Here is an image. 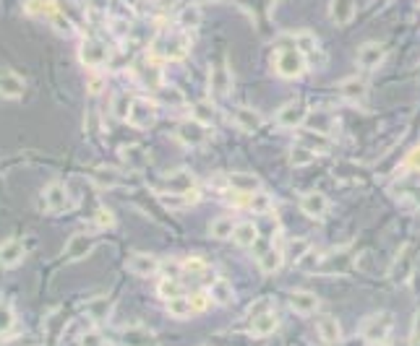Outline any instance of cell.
Masks as SVG:
<instances>
[{"mask_svg":"<svg viewBox=\"0 0 420 346\" xmlns=\"http://www.w3.org/2000/svg\"><path fill=\"white\" fill-rule=\"evenodd\" d=\"M178 24L183 26V29H196V26L201 24V8L199 6H188V8L180 10Z\"/></svg>","mask_w":420,"mask_h":346,"instance_id":"42","label":"cell"},{"mask_svg":"<svg viewBox=\"0 0 420 346\" xmlns=\"http://www.w3.org/2000/svg\"><path fill=\"white\" fill-rule=\"evenodd\" d=\"M227 185H230L232 193H256L261 190V178L253 175V172H230L227 175Z\"/></svg>","mask_w":420,"mask_h":346,"instance_id":"24","label":"cell"},{"mask_svg":"<svg viewBox=\"0 0 420 346\" xmlns=\"http://www.w3.org/2000/svg\"><path fill=\"white\" fill-rule=\"evenodd\" d=\"M415 263H418V253H415V245L407 242V245L400 250V255L394 258V263H391V271L389 276L394 284H405L407 278L412 276V271H415Z\"/></svg>","mask_w":420,"mask_h":346,"instance_id":"8","label":"cell"},{"mask_svg":"<svg viewBox=\"0 0 420 346\" xmlns=\"http://www.w3.org/2000/svg\"><path fill=\"white\" fill-rule=\"evenodd\" d=\"M420 344V313L415 315V323H412V346Z\"/></svg>","mask_w":420,"mask_h":346,"instance_id":"55","label":"cell"},{"mask_svg":"<svg viewBox=\"0 0 420 346\" xmlns=\"http://www.w3.org/2000/svg\"><path fill=\"white\" fill-rule=\"evenodd\" d=\"M24 89H27V84H24V79H21L19 73H13V70H0V97L19 99V97H24Z\"/></svg>","mask_w":420,"mask_h":346,"instance_id":"25","label":"cell"},{"mask_svg":"<svg viewBox=\"0 0 420 346\" xmlns=\"http://www.w3.org/2000/svg\"><path fill=\"white\" fill-rule=\"evenodd\" d=\"M209 89L214 97H227L232 89V73L230 68L225 65V63H217V65H211L209 70Z\"/></svg>","mask_w":420,"mask_h":346,"instance_id":"18","label":"cell"},{"mask_svg":"<svg viewBox=\"0 0 420 346\" xmlns=\"http://www.w3.org/2000/svg\"><path fill=\"white\" fill-rule=\"evenodd\" d=\"M50 21H52V26H55V31H58V34H73V26H70V21L66 19V16H63V13H52L50 16Z\"/></svg>","mask_w":420,"mask_h":346,"instance_id":"51","label":"cell"},{"mask_svg":"<svg viewBox=\"0 0 420 346\" xmlns=\"http://www.w3.org/2000/svg\"><path fill=\"white\" fill-rule=\"evenodd\" d=\"M285 266V250L280 247H267L259 253V268L264 274H277Z\"/></svg>","mask_w":420,"mask_h":346,"instance_id":"29","label":"cell"},{"mask_svg":"<svg viewBox=\"0 0 420 346\" xmlns=\"http://www.w3.org/2000/svg\"><path fill=\"white\" fill-rule=\"evenodd\" d=\"M290 307L298 315H313L319 310V297L310 289H295L290 294Z\"/></svg>","mask_w":420,"mask_h":346,"instance_id":"21","label":"cell"},{"mask_svg":"<svg viewBox=\"0 0 420 346\" xmlns=\"http://www.w3.org/2000/svg\"><path fill=\"white\" fill-rule=\"evenodd\" d=\"M165 307H167V315L178 317V320L196 315V313H193V305H190V297H186V294L167 299V302H165Z\"/></svg>","mask_w":420,"mask_h":346,"instance_id":"37","label":"cell"},{"mask_svg":"<svg viewBox=\"0 0 420 346\" xmlns=\"http://www.w3.org/2000/svg\"><path fill=\"white\" fill-rule=\"evenodd\" d=\"M190 305H193V313H204V310L211 305L209 292H193V294H190Z\"/></svg>","mask_w":420,"mask_h":346,"instance_id":"50","label":"cell"},{"mask_svg":"<svg viewBox=\"0 0 420 346\" xmlns=\"http://www.w3.org/2000/svg\"><path fill=\"white\" fill-rule=\"evenodd\" d=\"M300 211L310 219H324L327 211H329V198L324 196L321 190H310V193L300 198Z\"/></svg>","mask_w":420,"mask_h":346,"instance_id":"16","label":"cell"},{"mask_svg":"<svg viewBox=\"0 0 420 346\" xmlns=\"http://www.w3.org/2000/svg\"><path fill=\"white\" fill-rule=\"evenodd\" d=\"M306 125L310 130H316V133H324V136H331V130L337 125V120L331 118L329 112H308V120H306Z\"/></svg>","mask_w":420,"mask_h":346,"instance_id":"36","label":"cell"},{"mask_svg":"<svg viewBox=\"0 0 420 346\" xmlns=\"http://www.w3.org/2000/svg\"><path fill=\"white\" fill-rule=\"evenodd\" d=\"M120 157H123V162H126L130 169H141L144 164H149V154L141 146H123Z\"/></svg>","mask_w":420,"mask_h":346,"instance_id":"40","label":"cell"},{"mask_svg":"<svg viewBox=\"0 0 420 346\" xmlns=\"http://www.w3.org/2000/svg\"><path fill=\"white\" fill-rule=\"evenodd\" d=\"M94 247H97V237H94V235H89V232H76V235L66 242L63 258H66L68 263H76V260H84L89 253H94Z\"/></svg>","mask_w":420,"mask_h":346,"instance_id":"9","label":"cell"},{"mask_svg":"<svg viewBox=\"0 0 420 346\" xmlns=\"http://www.w3.org/2000/svg\"><path fill=\"white\" fill-rule=\"evenodd\" d=\"M277 328H280V315H277V310H274V307L267 310V313H259V315L250 317V333H253L256 338L271 336Z\"/></svg>","mask_w":420,"mask_h":346,"instance_id":"17","label":"cell"},{"mask_svg":"<svg viewBox=\"0 0 420 346\" xmlns=\"http://www.w3.org/2000/svg\"><path fill=\"white\" fill-rule=\"evenodd\" d=\"M24 255H27V245H24V239L10 237L0 245V266L3 268H16L21 260H24Z\"/></svg>","mask_w":420,"mask_h":346,"instance_id":"19","label":"cell"},{"mask_svg":"<svg viewBox=\"0 0 420 346\" xmlns=\"http://www.w3.org/2000/svg\"><path fill=\"white\" fill-rule=\"evenodd\" d=\"M110 310H112V302L107 297H94V299H89V302L84 305V317H89L91 323H102L105 317L110 315Z\"/></svg>","mask_w":420,"mask_h":346,"instance_id":"32","label":"cell"},{"mask_svg":"<svg viewBox=\"0 0 420 346\" xmlns=\"http://www.w3.org/2000/svg\"><path fill=\"white\" fill-rule=\"evenodd\" d=\"M235 219L232 217H217L209 224V235L214 239H232V232H235Z\"/></svg>","mask_w":420,"mask_h":346,"instance_id":"38","label":"cell"},{"mask_svg":"<svg viewBox=\"0 0 420 346\" xmlns=\"http://www.w3.org/2000/svg\"><path fill=\"white\" fill-rule=\"evenodd\" d=\"M410 169H415V172H420V146L418 148H412L410 154H407V162H405Z\"/></svg>","mask_w":420,"mask_h":346,"instance_id":"54","label":"cell"},{"mask_svg":"<svg viewBox=\"0 0 420 346\" xmlns=\"http://www.w3.org/2000/svg\"><path fill=\"white\" fill-rule=\"evenodd\" d=\"M16 326V315H13V310L6 305H0V336H8L10 331Z\"/></svg>","mask_w":420,"mask_h":346,"instance_id":"46","label":"cell"},{"mask_svg":"<svg viewBox=\"0 0 420 346\" xmlns=\"http://www.w3.org/2000/svg\"><path fill=\"white\" fill-rule=\"evenodd\" d=\"M91 182L102 190H115L120 185H126L128 178L120 172L118 167H107V164H100V167L91 169Z\"/></svg>","mask_w":420,"mask_h":346,"instance_id":"12","label":"cell"},{"mask_svg":"<svg viewBox=\"0 0 420 346\" xmlns=\"http://www.w3.org/2000/svg\"><path fill=\"white\" fill-rule=\"evenodd\" d=\"M40 200L47 214H63V211L70 208V193L63 182H50L47 188L42 190Z\"/></svg>","mask_w":420,"mask_h":346,"instance_id":"6","label":"cell"},{"mask_svg":"<svg viewBox=\"0 0 420 346\" xmlns=\"http://www.w3.org/2000/svg\"><path fill=\"white\" fill-rule=\"evenodd\" d=\"M130 102H133V97H128V91H120L118 97L112 99V112H115V118H120V120L128 118Z\"/></svg>","mask_w":420,"mask_h":346,"instance_id":"44","label":"cell"},{"mask_svg":"<svg viewBox=\"0 0 420 346\" xmlns=\"http://www.w3.org/2000/svg\"><path fill=\"white\" fill-rule=\"evenodd\" d=\"M368 94V84L366 79H360V76H350V79H342L340 81V97L345 102H352V104H358L363 102Z\"/></svg>","mask_w":420,"mask_h":346,"instance_id":"22","label":"cell"},{"mask_svg":"<svg viewBox=\"0 0 420 346\" xmlns=\"http://www.w3.org/2000/svg\"><path fill=\"white\" fill-rule=\"evenodd\" d=\"M58 3L55 0H24V13L31 19H50L52 13H58Z\"/></svg>","mask_w":420,"mask_h":346,"instance_id":"35","label":"cell"},{"mask_svg":"<svg viewBox=\"0 0 420 346\" xmlns=\"http://www.w3.org/2000/svg\"><path fill=\"white\" fill-rule=\"evenodd\" d=\"M209 297L211 302H217V305H230L232 299H235V292H232V284L227 281L225 276H217L214 281L209 284Z\"/></svg>","mask_w":420,"mask_h":346,"instance_id":"31","label":"cell"},{"mask_svg":"<svg viewBox=\"0 0 420 346\" xmlns=\"http://www.w3.org/2000/svg\"><path fill=\"white\" fill-rule=\"evenodd\" d=\"M384 58H387V47H384L381 42H366V45H360L358 55H355V60H358V65L363 70L379 68L381 63H384Z\"/></svg>","mask_w":420,"mask_h":346,"instance_id":"14","label":"cell"},{"mask_svg":"<svg viewBox=\"0 0 420 346\" xmlns=\"http://www.w3.org/2000/svg\"><path fill=\"white\" fill-rule=\"evenodd\" d=\"M232 239H235L238 247H253L259 242V227L253 221H240V224H235Z\"/></svg>","mask_w":420,"mask_h":346,"instance_id":"33","label":"cell"},{"mask_svg":"<svg viewBox=\"0 0 420 346\" xmlns=\"http://www.w3.org/2000/svg\"><path fill=\"white\" fill-rule=\"evenodd\" d=\"M295 37V47L300 49V55L308 60H324V55H321V42L310 34V31H298V34H292Z\"/></svg>","mask_w":420,"mask_h":346,"instance_id":"26","label":"cell"},{"mask_svg":"<svg viewBox=\"0 0 420 346\" xmlns=\"http://www.w3.org/2000/svg\"><path fill=\"white\" fill-rule=\"evenodd\" d=\"M162 276H170V278H178L180 274H183V263H178V260H165L160 266Z\"/></svg>","mask_w":420,"mask_h":346,"instance_id":"52","label":"cell"},{"mask_svg":"<svg viewBox=\"0 0 420 346\" xmlns=\"http://www.w3.org/2000/svg\"><path fill=\"white\" fill-rule=\"evenodd\" d=\"M183 274H190V276H201V274H207V263H204L201 258H188V260L183 263Z\"/></svg>","mask_w":420,"mask_h":346,"instance_id":"49","label":"cell"},{"mask_svg":"<svg viewBox=\"0 0 420 346\" xmlns=\"http://www.w3.org/2000/svg\"><path fill=\"white\" fill-rule=\"evenodd\" d=\"M235 123H238L240 130H246V133H256V130L264 125V115L253 107H238L235 109Z\"/></svg>","mask_w":420,"mask_h":346,"instance_id":"27","label":"cell"},{"mask_svg":"<svg viewBox=\"0 0 420 346\" xmlns=\"http://www.w3.org/2000/svg\"><path fill=\"white\" fill-rule=\"evenodd\" d=\"M316 331H319L321 341H327V344H340L342 341V326L337 323V317L321 315L316 320Z\"/></svg>","mask_w":420,"mask_h":346,"instance_id":"28","label":"cell"},{"mask_svg":"<svg viewBox=\"0 0 420 346\" xmlns=\"http://www.w3.org/2000/svg\"><path fill=\"white\" fill-rule=\"evenodd\" d=\"M136 81H139L144 89L160 91L165 84H162V68L157 63H141L136 65Z\"/></svg>","mask_w":420,"mask_h":346,"instance_id":"23","label":"cell"},{"mask_svg":"<svg viewBox=\"0 0 420 346\" xmlns=\"http://www.w3.org/2000/svg\"><path fill=\"white\" fill-rule=\"evenodd\" d=\"M391 328H394V317H391V313H376V315H370L363 320L360 336H363V341L370 346H384L391 336Z\"/></svg>","mask_w":420,"mask_h":346,"instance_id":"3","label":"cell"},{"mask_svg":"<svg viewBox=\"0 0 420 346\" xmlns=\"http://www.w3.org/2000/svg\"><path fill=\"white\" fill-rule=\"evenodd\" d=\"M329 13L337 26H347L355 19V0H331Z\"/></svg>","mask_w":420,"mask_h":346,"instance_id":"30","label":"cell"},{"mask_svg":"<svg viewBox=\"0 0 420 346\" xmlns=\"http://www.w3.org/2000/svg\"><path fill=\"white\" fill-rule=\"evenodd\" d=\"M79 346H105V336L97 328H89L79 336Z\"/></svg>","mask_w":420,"mask_h":346,"instance_id":"48","label":"cell"},{"mask_svg":"<svg viewBox=\"0 0 420 346\" xmlns=\"http://www.w3.org/2000/svg\"><path fill=\"white\" fill-rule=\"evenodd\" d=\"M91 3H94V6H97V8H102V6H105V3H107V0H91Z\"/></svg>","mask_w":420,"mask_h":346,"instance_id":"56","label":"cell"},{"mask_svg":"<svg viewBox=\"0 0 420 346\" xmlns=\"http://www.w3.org/2000/svg\"><path fill=\"white\" fill-rule=\"evenodd\" d=\"M352 263L350 250H334V253H327V255L319 260V271L321 274H345Z\"/></svg>","mask_w":420,"mask_h":346,"instance_id":"20","label":"cell"},{"mask_svg":"<svg viewBox=\"0 0 420 346\" xmlns=\"http://www.w3.org/2000/svg\"><path fill=\"white\" fill-rule=\"evenodd\" d=\"M316 162V151L313 148H308L306 143H295V146L290 148V164L295 169H300V167H308V164H313Z\"/></svg>","mask_w":420,"mask_h":346,"instance_id":"39","label":"cell"},{"mask_svg":"<svg viewBox=\"0 0 420 346\" xmlns=\"http://www.w3.org/2000/svg\"><path fill=\"white\" fill-rule=\"evenodd\" d=\"M160 266L162 263L151 253H133L126 260V268L133 276H154V274H160Z\"/></svg>","mask_w":420,"mask_h":346,"instance_id":"15","label":"cell"},{"mask_svg":"<svg viewBox=\"0 0 420 346\" xmlns=\"http://www.w3.org/2000/svg\"><path fill=\"white\" fill-rule=\"evenodd\" d=\"M136 130H149L157 123V102L147 97H133L128 109V118H126Z\"/></svg>","mask_w":420,"mask_h":346,"instance_id":"5","label":"cell"},{"mask_svg":"<svg viewBox=\"0 0 420 346\" xmlns=\"http://www.w3.org/2000/svg\"><path fill=\"white\" fill-rule=\"evenodd\" d=\"M308 68V60L300 55L295 47V37H282L277 45V58H274V70L282 79H300Z\"/></svg>","mask_w":420,"mask_h":346,"instance_id":"1","label":"cell"},{"mask_svg":"<svg viewBox=\"0 0 420 346\" xmlns=\"http://www.w3.org/2000/svg\"><path fill=\"white\" fill-rule=\"evenodd\" d=\"M298 141H300V143H306L308 148H313L316 154H327V151L331 148V139H329V136H324V133H316V130H310V128L300 130Z\"/></svg>","mask_w":420,"mask_h":346,"instance_id":"34","label":"cell"},{"mask_svg":"<svg viewBox=\"0 0 420 346\" xmlns=\"http://www.w3.org/2000/svg\"><path fill=\"white\" fill-rule=\"evenodd\" d=\"M94 224H97L100 229L115 227V214H112L107 206H100V208H97V214H94Z\"/></svg>","mask_w":420,"mask_h":346,"instance_id":"47","label":"cell"},{"mask_svg":"<svg viewBox=\"0 0 420 346\" xmlns=\"http://www.w3.org/2000/svg\"><path fill=\"white\" fill-rule=\"evenodd\" d=\"M287 253H290L292 263H300V260H303V258L310 253V242H308V239H303V237L290 239V245H287Z\"/></svg>","mask_w":420,"mask_h":346,"instance_id":"43","label":"cell"},{"mask_svg":"<svg viewBox=\"0 0 420 346\" xmlns=\"http://www.w3.org/2000/svg\"><path fill=\"white\" fill-rule=\"evenodd\" d=\"M418 346H420V344H418Z\"/></svg>","mask_w":420,"mask_h":346,"instance_id":"57","label":"cell"},{"mask_svg":"<svg viewBox=\"0 0 420 346\" xmlns=\"http://www.w3.org/2000/svg\"><path fill=\"white\" fill-rule=\"evenodd\" d=\"M162 193H175V196H188L196 188V178L190 175L188 169H172L170 175H165L162 180Z\"/></svg>","mask_w":420,"mask_h":346,"instance_id":"10","label":"cell"},{"mask_svg":"<svg viewBox=\"0 0 420 346\" xmlns=\"http://www.w3.org/2000/svg\"><path fill=\"white\" fill-rule=\"evenodd\" d=\"M157 292H160V297L167 302V299H172V297H180L183 294V287H180L178 278H170V276H162V281L157 284Z\"/></svg>","mask_w":420,"mask_h":346,"instance_id":"41","label":"cell"},{"mask_svg":"<svg viewBox=\"0 0 420 346\" xmlns=\"http://www.w3.org/2000/svg\"><path fill=\"white\" fill-rule=\"evenodd\" d=\"M193 118L211 125L214 118H217V109H214V104H209V102H199V104H193Z\"/></svg>","mask_w":420,"mask_h":346,"instance_id":"45","label":"cell"},{"mask_svg":"<svg viewBox=\"0 0 420 346\" xmlns=\"http://www.w3.org/2000/svg\"><path fill=\"white\" fill-rule=\"evenodd\" d=\"M175 141L180 146H188V148H199L209 141V125L201 123L196 118H186L180 120L175 125Z\"/></svg>","mask_w":420,"mask_h":346,"instance_id":"4","label":"cell"},{"mask_svg":"<svg viewBox=\"0 0 420 346\" xmlns=\"http://www.w3.org/2000/svg\"><path fill=\"white\" fill-rule=\"evenodd\" d=\"M308 112L310 109L303 104V102H287V104H282L280 112H277V125L280 128H300V125H306V120H308Z\"/></svg>","mask_w":420,"mask_h":346,"instance_id":"11","label":"cell"},{"mask_svg":"<svg viewBox=\"0 0 420 346\" xmlns=\"http://www.w3.org/2000/svg\"><path fill=\"white\" fill-rule=\"evenodd\" d=\"M120 344L123 346H160V341H157V336H154V331H151V328L136 323V326L123 328V333H120Z\"/></svg>","mask_w":420,"mask_h":346,"instance_id":"13","label":"cell"},{"mask_svg":"<svg viewBox=\"0 0 420 346\" xmlns=\"http://www.w3.org/2000/svg\"><path fill=\"white\" fill-rule=\"evenodd\" d=\"M79 58H81V63H84L87 68L97 70V68H102L107 60H110V49H107V45H105V42L94 40V37H87V40L81 42V47H79Z\"/></svg>","mask_w":420,"mask_h":346,"instance_id":"7","label":"cell"},{"mask_svg":"<svg viewBox=\"0 0 420 346\" xmlns=\"http://www.w3.org/2000/svg\"><path fill=\"white\" fill-rule=\"evenodd\" d=\"M149 55L154 60H183L188 55V37L180 31H160L151 40Z\"/></svg>","mask_w":420,"mask_h":346,"instance_id":"2","label":"cell"},{"mask_svg":"<svg viewBox=\"0 0 420 346\" xmlns=\"http://www.w3.org/2000/svg\"><path fill=\"white\" fill-rule=\"evenodd\" d=\"M87 86H89V94H102L105 91V79L102 76H91Z\"/></svg>","mask_w":420,"mask_h":346,"instance_id":"53","label":"cell"}]
</instances>
